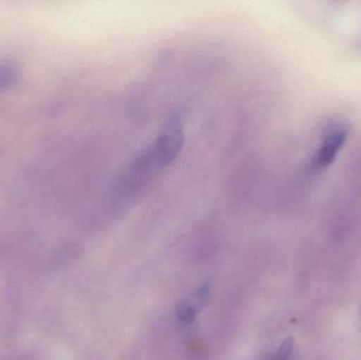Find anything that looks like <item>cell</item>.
<instances>
[{"label": "cell", "instance_id": "277c9868", "mask_svg": "<svg viewBox=\"0 0 361 360\" xmlns=\"http://www.w3.org/2000/svg\"><path fill=\"white\" fill-rule=\"evenodd\" d=\"M14 77V70L10 67L0 68V88L10 84Z\"/></svg>", "mask_w": 361, "mask_h": 360}, {"label": "cell", "instance_id": "6da1fadb", "mask_svg": "<svg viewBox=\"0 0 361 360\" xmlns=\"http://www.w3.org/2000/svg\"><path fill=\"white\" fill-rule=\"evenodd\" d=\"M185 144V132L179 116L167 120L152 145L131 160L110 186L109 199H137L163 169L173 164Z\"/></svg>", "mask_w": 361, "mask_h": 360}, {"label": "cell", "instance_id": "7a4b0ae2", "mask_svg": "<svg viewBox=\"0 0 361 360\" xmlns=\"http://www.w3.org/2000/svg\"><path fill=\"white\" fill-rule=\"evenodd\" d=\"M347 139V131L343 128L333 129L324 137L314 158V167L324 169L334 162Z\"/></svg>", "mask_w": 361, "mask_h": 360}, {"label": "cell", "instance_id": "5b68a950", "mask_svg": "<svg viewBox=\"0 0 361 360\" xmlns=\"http://www.w3.org/2000/svg\"><path fill=\"white\" fill-rule=\"evenodd\" d=\"M210 295H212V289L209 285H203L197 289V297L201 304H205L209 300Z\"/></svg>", "mask_w": 361, "mask_h": 360}, {"label": "cell", "instance_id": "3957f363", "mask_svg": "<svg viewBox=\"0 0 361 360\" xmlns=\"http://www.w3.org/2000/svg\"><path fill=\"white\" fill-rule=\"evenodd\" d=\"M197 313L195 306L187 302H180L177 308V317L183 325H191L195 321Z\"/></svg>", "mask_w": 361, "mask_h": 360}, {"label": "cell", "instance_id": "8992f818", "mask_svg": "<svg viewBox=\"0 0 361 360\" xmlns=\"http://www.w3.org/2000/svg\"><path fill=\"white\" fill-rule=\"evenodd\" d=\"M290 352H292V345L290 342H284L283 346L279 349L276 354L275 360H288L290 359Z\"/></svg>", "mask_w": 361, "mask_h": 360}]
</instances>
